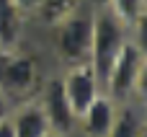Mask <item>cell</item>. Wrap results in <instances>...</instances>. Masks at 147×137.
Returning <instances> with one entry per match:
<instances>
[{
	"label": "cell",
	"instance_id": "6da1fadb",
	"mask_svg": "<svg viewBox=\"0 0 147 137\" xmlns=\"http://www.w3.org/2000/svg\"><path fill=\"white\" fill-rule=\"evenodd\" d=\"M127 39H129L127 26L109 8H96L93 10V41H90V57H88V62L96 70V75L101 80V88H103V80H106V75H109L116 54L127 44Z\"/></svg>",
	"mask_w": 147,
	"mask_h": 137
},
{
	"label": "cell",
	"instance_id": "7a4b0ae2",
	"mask_svg": "<svg viewBox=\"0 0 147 137\" xmlns=\"http://www.w3.org/2000/svg\"><path fill=\"white\" fill-rule=\"evenodd\" d=\"M54 47L65 65H80L90 57V41H93V10H75L54 23Z\"/></svg>",
	"mask_w": 147,
	"mask_h": 137
},
{
	"label": "cell",
	"instance_id": "3957f363",
	"mask_svg": "<svg viewBox=\"0 0 147 137\" xmlns=\"http://www.w3.org/2000/svg\"><path fill=\"white\" fill-rule=\"evenodd\" d=\"M39 83V65L31 54H18L16 49L0 52V91L13 98H26Z\"/></svg>",
	"mask_w": 147,
	"mask_h": 137
},
{
	"label": "cell",
	"instance_id": "277c9868",
	"mask_svg": "<svg viewBox=\"0 0 147 137\" xmlns=\"http://www.w3.org/2000/svg\"><path fill=\"white\" fill-rule=\"evenodd\" d=\"M62 91L70 101V109L75 111V117H80L101 93V80L96 75V70L90 67V62H80V65H67L65 75L59 78Z\"/></svg>",
	"mask_w": 147,
	"mask_h": 137
},
{
	"label": "cell",
	"instance_id": "5b68a950",
	"mask_svg": "<svg viewBox=\"0 0 147 137\" xmlns=\"http://www.w3.org/2000/svg\"><path fill=\"white\" fill-rule=\"evenodd\" d=\"M140 52L134 49V44L127 39V44L121 47V52L116 54L106 80H103V93H109L116 104H129L132 101V88H134V78H137V70H140Z\"/></svg>",
	"mask_w": 147,
	"mask_h": 137
},
{
	"label": "cell",
	"instance_id": "8992f818",
	"mask_svg": "<svg viewBox=\"0 0 147 137\" xmlns=\"http://www.w3.org/2000/svg\"><path fill=\"white\" fill-rule=\"evenodd\" d=\"M36 101H39V106H41V111H44V117H47L52 132L70 135V132L78 127V117H75V111L70 109V101H67V96H65V91H62L59 78L47 80Z\"/></svg>",
	"mask_w": 147,
	"mask_h": 137
},
{
	"label": "cell",
	"instance_id": "52a82bcc",
	"mask_svg": "<svg viewBox=\"0 0 147 137\" xmlns=\"http://www.w3.org/2000/svg\"><path fill=\"white\" fill-rule=\"evenodd\" d=\"M121 104H116L109 93H101L80 117H78V127L83 130L85 137H109L114 130V122L119 117Z\"/></svg>",
	"mask_w": 147,
	"mask_h": 137
},
{
	"label": "cell",
	"instance_id": "ba28073f",
	"mask_svg": "<svg viewBox=\"0 0 147 137\" xmlns=\"http://www.w3.org/2000/svg\"><path fill=\"white\" fill-rule=\"evenodd\" d=\"M10 124L16 137H44L49 132V122L39 106V101H23L10 109Z\"/></svg>",
	"mask_w": 147,
	"mask_h": 137
},
{
	"label": "cell",
	"instance_id": "9c48e42d",
	"mask_svg": "<svg viewBox=\"0 0 147 137\" xmlns=\"http://www.w3.org/2000/svg\"><path fill=\"white\" fill-rule=\"evenodd\" d=\"M21 26H23V13L13 0H0V52L18 49L21 41Z\"/></svg>",
	"mask_w": 147,
	"mask_h": 137
},
{
	"label": "cell",
	"instance_id": "30bf717a",
	"mask_svg": "<svg viewBox=\"0 0 147 137\" xmlns=\"http://www.w3.org/2000/svg\"><path fill=\"white\" fill-rule=\"evenodd\" d=\"M80 8V0H41V8H39V13L36 16H41L47 23H57V21H62L65 16H70V13H75Z\"/></svg>",
	"mask_w": 147,
	"mask_h": 137
},
{
	"label": "cell",
	"instance_id": "8fae6325",
	"mask_svg": "<svg viewBox=\"0 0 147 137\" xmlns=\"http://www.w3.org/2000/svg\"><path fill=\"white\" fill-rule=\"evenodd\" d=\"M140 130H142V122L137 119V114L124 104L119 109V117L114 122V130L109 137H140Z\"/></svg>",
	"mask_w": 147,
	"mask_h": 137
},
{
	"label": "cell",
	"instance_id": "7c38bea8",
	"mask_svg": "<svg viewBox=\"0 0 147 137\" xmlns=\"http://www.w3.org/2000/svg\"><path fill=\"white\" fill-rule=\"evenodd\" d=\"M106 8H109V10H111V13H114L124 26H127V28H129L132 21L145 10V3H142V0H109Z\"/></svg>",
	"mask_w": 147,
	"mask_h": 137
},
{
	"label": "cell",
	"instance_id": "4fadbf2b",
	"mask_svg": "<svg viewBox=\"0 0 147 137\" xmlns=\"http://www.w3.org/2000/svg\"><path fill=\"white\" fill-rule=\"evenodd\" d=\"M129 28H132V31H129V41L134 44V49L140 52V57L147 60V10H142V13L132 21Z\"/></svg>",
	"mask_w": 147,
	"mask_h": 137
},
{
	"label": "cell",
	"instance_id": "5bb4252c",
	"mask_svg": "<svg viewBox=\"0 0 147 137\" xmlns=\"http://www.w3.org/2000/svg\"><path fill=\"white\" fill-rule=\"evenodd\" d=\"M132 98H137L142 106H147V60L140 62L137 78H134V88H132Z\"/></svg>",
	"mask_w": 147,
	"mask_h": 137
},
{
	"label": "cell",
	"instance_id": "9a60e30c",
	"mask_svg": "<svg viewBox=\"0 0 147 137\" xmlns=\"http://www.w3.org/2000/svg\"><path fill=\"white\" fill-rule=\"evenodd\" d=\"M13 3L18 5V10L23 16H36L39 8H41V0H13Z\"/></svg>",
	"mask_w": 147,
	"mask_h": 137
},
{
	"label": "cell",
	"instance_id": "2e32d148",
	"mask_svg": "<svg viewBox=\"0 0 147 137\" xmlns=\"http://www.w3.org/2000/svg\"><path fill=\"white\" fill-rule=\"evenodd\" d=\"M10 109H13V101L0 91V119H5V117H10Z\"/></svg>",
	"mask_w": 147,
	"mask_h": 137
},
{
	"label": "cell",
	"instance_id": "e0dca14e",
	"mask_svg": "<svg viewBox=\"0 0 147 137\" xmlns=\"http://www.w3.org/2000/svg\"><path fill=\"white\" fill-rule=\"evenodd\" d=\"M0 137H16V135H13V124H10V117L0 119Z\"/></svg>",
	"mask_w": 147,
	"mask_h": 137
},
{
	"label": "cell",
	"instance_id": "ac0fdd59",
	"mask_svg": "<svg viewBox=\"0 0 147 137\" xmlns=\"http://www.w3.org/2000/svg\"><path fill=\"white\" fill-rule=\"evenodd\" d=\"M109 0H93V8H106Z\"/></svg>",
	"mask_w": 147,
	"mask_h": 137
},
{
	"label": "cell",
	"instance_id": "d6986e66",
	"mask_svg": "<svg viewBox=\"0 0 147 137\" xmlns=\"http://www.w3.org/2000/svg\"><path fill=\"white\" fill-rule=\"evenodd\" d=\"M44 137H70V135H59V132H52V130H49Z\"/></svg>",
	"mask_w": 147,
	"mask_h": 137
},
{
	"label": "cell",
	"instance_id": "ffe728a7",
	"mask_svg": "<svg viewBox=\"0 0 147 137\" xmlns=\"http://www.w3.org/2000/svg\"><path fill=\"white\" fill-rule=\"evenodd\" d=\"M140 137H147V127L142 124V130H140Z\"/></svg>",
	"mask_w": 147,
	"mask_h": 137
},
{
	"label": "cell",
	"instance_id": "44dd1931",
	"mask_svg": "<svg viewBox=\"0 0 147 137\" xmlns=\"http://www.w3.org/2000/svg\"><path fill=\"white\" fill-rule=\"evenodd\" d=\"M142 124L147 127V106H145V119H142Z\"/></svg>",
	"mask_w": 147,
	"mask_h": 137
},
{
	"label": "cell",
	"instance_id": "7402d4cb",
	"mask_svg": "<svg viewBox=\"0 0 147 137\" xmlns=\"http://www.w3.org/2000/svg\"><path fill=\"white\" fill-rule=\"evenodd\" d=\"M142 3H145V10H147V0H142Z\"/></svg>",
	"mask_w": 147,
	"mask_h": 137
}]
</instances>
